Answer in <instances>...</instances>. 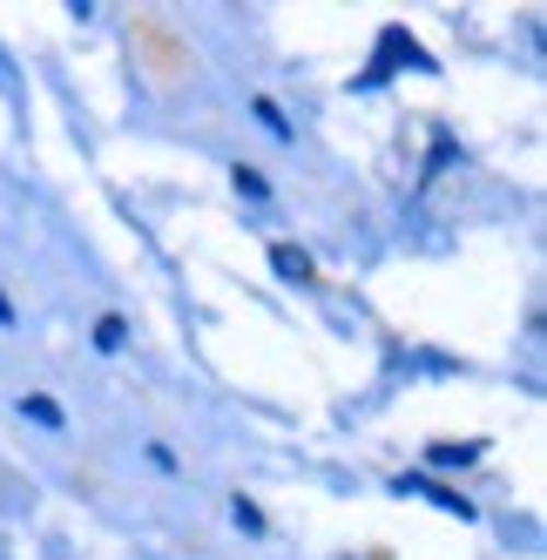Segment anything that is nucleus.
<instances>
[{"label": "nucleus", "mask_w": 547, "mask_h": 560, "mask_svg": "<svg viewBox=\"0 0 547 560\" xmlns=\"http://www.w3.org/2000/svg\"><path fill=\"white\" fill-rule=\"evenodd\" d=\"M123 338H129V325H123V317H102V325H95V351H123Z\"/></svg>", "instance_id": "nucleus-6"}, {"label": "nucleus", "mask_w": 547, "mask_h": 560, "mask_svg": "<svg viewBox=\"0 0 547 560\" xmlns=\"http://www.w3.org/2000/svg\"><path fill=\"white\" fill-rule=\"evenodd\" d=\"M480 459V439H440L433 446V466H474Z\"/></svg>", "instance_id": "nucleus-2"}, {"label": "nucleus", "mask_w": 547, "mask_h": 560, "mask_svg": "<svg viewBox=\"0 0 547 560\" xmlns=\"http://www.w3.org/2000/svg\"><path fill=\"white\" fill-rule=\"evenodd\" d=\"M399 493H426V500H433L440 513H459V520H474V500H459V493H446V487H433V479H399Z\"/></svg>", "instance_id": "nucleus-1"}, {"label": "nucleus", "mask_w": 547, "mask_h": 560, "mask_svg": "<svg viewBox=\"0 0 547 560\" xmlns=\"http://www.w3.org/2000/svg\"><path fill=\"white\" fill-rule=\"evenodd\" d=\"M230 520H237V527H244V534H257V527H264V513H257L251 500H230Z\"/></svg>", "instance_id": "nucleus-7"}, {"label": "nucleus", "mask_w": 547, "mask_h": 560, "mask_svg": "<svg viewBox=\"0 0 547 560\" xmlns=\"http://www.w3.org/2000/svg\"><path fill=\"white\" fill-rule=\"evenodd\" d=\"M270 264H278V277H298V284H311V257H304V250L278 244V250H270Z\"/></svg>", "instance_id": "nucleus-4"}, {"label": "nucleus", "mask_w": 547, "mask_h": 560, "mask_svg": "<svg viewBox=\"0 0 547 560\" xmlns=\"http://www.w3.org/2000/svg\"><path fill=\"white\" fill-rule=\"evenodd\" d=\"M257 122H264L270 136H278V142H291V122H284V108L270 102V95H257Z\"/></svg>", "instance_id": "nucleus-5"}, {"label": "nucleus", "mask_w": 547, "mask_h": 560, "mask_svg": "<svg viewBox=\"0 0 547 560\" xmlns=\"http://www.w3.org/2000/svg\"><path fill=\"white\" fill-rule=\"evenodd\" d=\"M21 419L55 425V432H61V406H55V398H42V392H21Z\"/></svg>", "instance_id": "nucleus-3"}]
</instances>
